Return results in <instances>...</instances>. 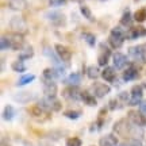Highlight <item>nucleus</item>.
<instances>
[{
	"instance_id": "obj_1",
	"label": "nucleus",
	"mask_w": 146,
	"mask_h": 146,
	"mask_svg": "<svg viewBox=\"0 0 146 146\" xmlns=\"http://www.w3.org/2000/svg\"><path fill=\"white\" fill-rule=\"evenodd\" d=\"M10 29L16 34H26L29 31V27H27L26 21L22 18V16H12L10 21Z\"/></svg>"
},
{
	"instance_id": "obj_2",
	"label": "nucleus",
	"mask_w": 146,
	"mask_h": 146,
	"mask_svg": "<svg viewBox=\"0 0 146 146\" xmlns=\"http://www.w3.org/2000/svg\"><path fill=\"white\" fill-rule=\"evenodd\" d=\"M130 131H131V125L129 119H119L114 125V133L120 137L130 135Z\"/></svg>"
},
{
	"instance_id": "obj_3",
	"label": "nucleus",
	"mask_w": 146,
	"mask_h": 146,
	"mask_svg": "<svg viewBox=\"0 0 146 146\" xmlns=\"http://www.w3.org/2000/svg\"><path fill=\"white\" fill-rule=\"evenodd\" d=\"M38 106H41L43 110H52V111H60L61 110V103L56 98H47L45 96L42 100H39Z\"/></svg>"
},
{
	"instance_id": "obj_4",
	"label": "nucleus",
	"mask_w": 146,
	"mask_h": 146,
	"mask_svg": "<svg viewBox=\"0 0 146 146\" xmlns=\"http://www.w3.org/2000/svg\"><path fill=\"white\" fill-rule=\"evenodd\" d=\"M46 18L49 19V22L52 25H54V26H57V27H64L66 25V18L61 12H54V11L49 12V14H46Z\"/></svg>"
},
{
	"instance_id": "obj_5",
	"label": "nucleus",
	"mask_w": 146,
	"mask_h": 146,
	"mask_svg": "<svg viewBox=\"0 0 146 146\" xmlns=\"http://www.w3.org/2000/svg\"><path fill=\"white\" fill-rule=\"evenodd\" d=\"M129 120H130L133 125H137V126H146V118L145 115L142 114L141 111H135V110H131L129 111Z\"/></svg>"
},
{
	"instance_id": "obj_6",
	"label": "nucleus",
	"mask_w": 146,
	"mask_h": 146,
	"mask_svg": "<svg viewBox=\"0 0 146 146\" xmlns=\"http://www.w3.org/2000/svg\"><path fill=\"white\" fill-rule=\"evenodd\" d=\"M81 91L77 88V87H68L62 91V96L68 100H73V102H77V100H81Z\"/></svg>"
},
{
	"instance_id": "obj_7",
	"label": "nucleus",
	"mask_w": 146,
	"mask_h": 146,
	"mask_svg": "<svg viewBox=\"0 0 146 146\" xmlns=\"http://www.w3.org/2000/svg\"><path fill=\"white\" fill-rule=\"evenodd\" d=\"M54 49H56L57 56L62 60L64 62H69V61L72 60V52H70V49H69V47H66L65 45L57 43V45L54 46Z\"/></svg>"
},
{
	"instance_id": "obj_8",
	"label": "nucleus",
	"mask_w": 146,
	"mask_h": 146,
	"mask_svg": "<svg viewBox=\"0 0 146 146\" xmlns=\"http://www.w3.org/2000/svg\"><path fill=\"white\" fill-rule=\"evenodd\" d=\"M142 95H143V91H142L141 85H134L131 88V96H130V106H137L142 103Z\"/></svg>"
},
{
	"instance_id": "obj_9",
	"label": "nucleus",
	"mask_w": 146,
	"mask_h": 146,
	"mask_svg": "<svg viewBox=\"0 0 146 146\" xmlns=\"http://www.w3.org/2000/svg\"><path fill=\"white\" fill-rule=\"evenodd\" d=\"M99 49H100V52H99V56H98V62H99L100 66H104L108 62V58L111 56V50L106 46L104 43H100Z\"/></svg>"
},
{
	"instance_id": "obj_10",
	"label": "nucleus",
	"mask_w": 146,
	"mask_h": 146,
	"mask_svg": "<svg viewBox=\"0 0 146 146\" xmlns=\"http://www.w3.org/2000/svg\"><path fill=\"white\" fill-rule=\"evenodd\" d=\"M92 91H94L96 98H104L106 95L110 94L111 88H110V85H107L104 83H95L92 85Z\"/></svg>"
},
{
	"instance_id": "obj_11",
	"label": "nucleus",
	"mask_w": 146,
	"mask_h": 146,
	"mask_svg": "<svg viewBox=\"0 0 146 146\" xmlns=\"http://www.w3.org/2000/svg\"><path fill=\"white\" fill-rule=\"evenodd\" d=\"M129 54H130L134 60H137V61H146L145 60V50H143V45L131 46L130 49H129Z\"/></svg>"
},
{
	"instance_id": "obj_12",
	"label": "nucleus",
	"mask_w": 146,
	"mask_h": 146,
	"mask_svg": "<svg viewBox=\"0 0 146 146\" xmlns=\"http://www.w3.org/2000/svg\"><path fill=\"white\" fill-rule=\"evenodd\" d=\"M10 41H11V49H12V50H15V52L21 50L22 47H23V43H25L23 35H22V34H16V33L11 35Z\"/></svg>"
},
{
	"instance_id": "obj_13",
	"label": "nucleus",
	"mask_w": 146,
	"mask_h": 146,
	"mask_svg": "<svg viewBox=\"0 0 146 146\" xmlns=\"http://www.w3.org/2000/svg\"><path fill=\"white\" fill-rule=\"evenodd\" d=\"M57 84H54L53 81H45L43 84V94L47 98H56V95H57Z\"/></svg>"
},
{
	"instance_id": "obj_14",
	"label": "nucleus",
	"mask_w": 146,
	"mask_h": 146,
	"mask_svg": "<svg viewBox=\"0 0 146 146\" xmlns=\"http://www.w3.org/2000/svg\"><path fill=\"white\" fill-rule=\"evenodd\" d=\"M8 1V7L14 11H25L27 8V0H7Z\"/></svg>"
},
{
	"instance_id": "obj_15",
	"label": "nucleus",
	"mask_w": 146,
	"mask_h": 146,
	"mask_svg": "<svg viewBox=\"0 0 146 146\" xmlns=\"http://www.w3.org/2000/svg\"><path fill=\"white\" fill-rule=\"evenodd\" d=\"M127 38L130 39H135V38H141V36H145L146 35V29L142 26H138V27H133L130 30H127Z\"/></svg>"
},
{
	"instance_id": "obj_16",
	"label": "nucleus",
	"mask_w": 146,
	"mask_h": 146,
	"mask_svg": "<svg viewBox=\"0 0 146 146\" xmlns=\"http://www.w3.org/2000/svg\"><path fill=\"white\" fill-rule=\"evenodd\" d=\"M43 54L47 56L49 58H52V61H53V64H54V66H56V68H62V66H61V62H60V60H61V58L57 56V53L54 54V52H53L49 46L43 47Z\"/></svg>"
},
{
	"instance_id": "obj_17",
	"label": "nucleus",
	"mask_w": 146,
	"mask_h": 146,
	"mask_svg": "<svg viewBox=\"0 0 146 146\" xmlns=\"http://www.w3.org/2000/svg\"><path fill=\"white\" fill-rule=\"evenodd\" d=\"M33 99H34V95L31 92H18V94L14 95V100H16L18 103H22V104L29 103Z\"/></svg>"
},
{
	"instance_id": "obj_18",
	"label": "nucleus",
	"mask_w": 146,
	"mask_h": 146,
	"mask_svg": "<svg viewBox=\"0 0 146 146\" xmlns=\"http://www.w3.org/2000/svg\"><path fill=\"white\" fill-rule=\"evenodd\" d=\"M118 145V139L114 134H107V135L102 137L99 141V146H116Z\"/></svg>"
},
{
	"instance_id": "obj_19",
	"label": "nucleus",
	"mask_w": 146,
	"mask_h": 146,
	"mask_svg": "<svg viewBox=\"0 0 146 146\" xmlns=\"http://www.w3.org/2000/svg\"><path fill=\"white\" fill-rule=\"evenodd\" d=\"M112 61H114V66L116 69H122L127 64V58H126L125 54L122 53H115L114 57H112Z\"/></svg>"
},
{
	"instance_id": "obj_20",
	"label": "nucleus",
	"mask_w": 146,
	"mask_h": 146,
	"mask_svg": "<svg viewBox=\"0 0 146 146\" xmlns=\"http://www.w3.org/2000/svg\"><path fill=\"white\" fill-rule=\"evenodd\" d=\"M138 76H139V73H138V69H137L135 66H129V68L123 72V80H125V81L135 80Z\"/></svg>"
},
{
	"instance_id": "obj_21",
	"label": "nucleus",
	"mask_w": 146,
	"mask_h": 146,
	"mask_svg": "<svg viewBox=\"0 0 146 146\" xmlns=\"http://www.w3.org/2000/svg\"><path fill=\"white\" fill-rule=\"evenodd\" d=\"M102 77L104 78L106 81H108V83H112L115 78H116V73H115V69L111 68V66H107V68H104V70L102 72Z\"/></svg>"
},
{
	"instance_id": "obj_22",
	"label": "nucleus",
	"mask_w": 146,
	"mask_h": 146,
	"mask_svg": "<svg viewBox=\"0 0 146 146\" xmlns=\"http://www.w3.org/2000/svg\"><path fill=\"white\" fill-rule=\"evenodd\" d=\"M133 21H134V15H131V12L127 10L125 14L122 15V18H120V25L123 27H131Z\"/></svg>"
},
{
	"instance_id": "obj_23",
	"label": "nucleus",
	"mask_w": 146,
	"mask_h": 146,
	"mask_svg": "<svg viewBox=\"0 0 146 146\" xmlns=\"http://www.w3.org/2000/svg\"><path fill=\"white\" fill-rule=\"evenodd\" d=\"M80 81H81V76L78 73H70L68 78L65 80V84H68L69 87H77Z\"/></svg>"
},
{
	"instance_id": "obj_24",
	"label": "nucleus",
	"mask_w": 146,
	"mask_h": 146,
	"mask_svg": "<svg viewBox=\"0 0 146 146\" xmlns=\"http://www.w3.org/2000/svg\"><path fill=\"white\" fill-rule=\"evenodd\" d=\"M45 111L46 110H43L41 107V106H33V107H30L29 108V114L31 115V116H34V118H36V119H39L41 116H43V115H46L45 114Z\"/></svg>"
},
{
	"instance_id": "obj_25",
	"label": "nucleus",
	"mask_w": 146,
	"mask_h": 146,
	"mask_svg": "<svg viewBox=\"0 0 146 146\" xmlns=\"http://www.w3.org/2000/svg\"><path fill=\"white\" fill-rule=\"evenodd\" d=\"M34 56V49L33 46H25L23 47V50L19 53V60L21 61H25V60H29V58H31Z\"/></svg>"
},
{
	"instance_id": "obj_26",
	"label": "nucleus",
	"mask_w": 146,
	"mask_h": 146,
	"mask_svg": "<svg viewBox=\"0 0 146 146\" xmlns=\"http://www.w3.org/2000/svg\"><path fill=\"white\" fill-rule=\"evenodd\" d=\"M81 100H83L87 106H91V107L96 106V99L94 98V95L89 94L88 91H83V94H81Z\"/></svg>"
},
{
	"instance_id": "obj_27",
	"label": "nucleus",
	"mask_w": 146,
	"mask_h": 146,
	"mask_svg": "<svg viewBox=\"0 0 146 146\" xmlns=\"http://www.w3.org/2000/svg\"><path fill=\"white\" fill-rule=\"evenodd\" d=\"M123 41H125V38L112 35V34H110V36H108V43L114 47V49H119V47L123 45Z\"/></svg>"
},
{
	"instance_id": "obj_28",
	"label": "nucleus",
	"mask_w": 146,
	"mask_h": 146,
	"mask_svg": "<svg viewBox=\"0 0 146 146\" xmlns=\"http://www.w3.org/2000/svg\"><path fill=\"white\" fill-rule=\"evenodd\" d=\"M14 116H15V110H14V107L10 104H7L4 107V111H3V118H4V120L10 122V120L14 119Z\"/></svg>"
},
{
	"instance_id": "obj_29",
	"label": "nucleus",
	"mask_w": 146,
	"mask_h": 146,
	"mask_svg": "<svg viewBox=\"0 0 146 146\" xmlns=\"http://www.w3.org/2000/svg\"><path fill=\"white\" fill-rule=\"evenodd\" d=\"M87 76H88L89 78L95 80V78H98L99 76H102V72L99 70V68H98V66L91 65V66H88V69H87Z\"/></svg>"
},
{
	"instance_id": "obj_30",
	"label": "nucleus",
	"mask_w": 146,
	"mask_h": 146,
	"mask_svg": "<svg viewBox=\"0 0 146 146\" xmlns=\"http://www.w3.org/2000/svg\"><path fill=\"white\" fill-rule=\"evenodd\" d=\"M81 36H83V39L88 43L89 46H95V45H96V36H95L92 33L84 31L83 34H81Z\"/></svg>"
},
{
	"instance_id": "obj_31",
	"label": "nucleus",
	"mask_w": 146,
	"mask_h": 146,
	"mask_svg": "<svg viewBox=\"0 0 146 146\" xmlns=\"http://www.w3.org/2000/svg\"><path fill=\"white\" fill-rule=\"evenodd\" d=\"M134 21H137L138 23L146 21V8H139L134 12Z\"/></svg>"
},
{
	"instance_id": "obj_32",
	"label": "nucleus",
	"mask_w": 146,
	"mask_h": 146,
	"mask_svg": "<svg viewBox=\"0 0 146 146\" xmlns=\"http://www.w3.org/2000/svg\"><path fill=\"white\" fill-rule=\"evenodd\" d=\"M11 69L14 70V72H18V73H23L26 72V65L22 62V61H15V62L11 64Z\"/></svg>"
},
{
	"instance_id": "obj_33",
	"label": "nucleus",
	"mask_w": 146,
	"mask_h": 146,
	"mask_svg": "<svg viewBox=\"0 0 146 146\" xmlns=\"http://www.w3.org/2000/svg\"><path fill=\"white\" fill-rule=\"evenodd\" d=\"M35 80V76L34 74H25V76H22L19 78V81H18V85H26V84L31 83Z\"/></svg>"
},
{
	"instance_id": "obj_34",
	"label": "nucleus",
	"mask_w": 146,
	"mask_h": 146,
	"mask_svg": "<svg viewBox=\"0 0 146 146\" xmlns=\"http://www.w3.org/2000/svg\"><path fill=\"white\" fill-rule=\"evenodd\" d=\"M80 12H81V15H83L84 18H87L88 21H92V14H91V10H89V7H87V5L81 4V5H80Z\"/></svg>"
},
{
	"instance_id": "obj_35",
	"label": "nucleus",
	"mask_w": 146,
	"mask_h": 146,
	"mask_svg": "<svg viewBox=\"0 0 146 146\" xmlns=\"http://www.w3.org/2000/svg\"><path fill=\"white\" fill-rule=\"evenodd\" d=\"M11 47V41L10 38H7V36H1V41H0V49L4 52L7 49H10Z\"/></svg>"
},
{
	"instance_id": "obj_36",
	"label": "nucleus",
	"mask_w": 146,
	"mask_h": 146,
	"mask_svg": "<svg viewBox=\"0 0 146 146\" xmlns=\"http://www.w3.org/2000/svg\"><path fill=\"white\" fill-rule=\"evenodd\" d=\"M66 146H81V139L77 137H72L66 141Z\"/></svg>"
},
{
	"instance_id": "obj_37",
	"label": "nucleus",
	"mask_w": 146,
	"mask_h": 146,
	"mask_svg": "<svg viewBox=\"0 0 146 146\" xmlns=\"http://www.w3.org/2000/svg\"><path fill=\"white\" fill-rule=\"evenodd\" d=\"M64 115H65L66 118H69V119H77L78 116L81 115V112H80V111H65Z\"/></svg>"
},
{
	"instance_id": "obj_38",
	"label": "nucleus",
	"mask_w": 146,
	"mask_h": 146,
	"mask_svg": "<svg viewBox=\"0 0 146 146\" xmlns=\"http://www.w3.org/2000/svg\"><path fill=\"white\" fill-rule=\"evenodd\" d=\"M65 133H60V131H57V130H53L50 134H49V137H50V139H54V141H57V139H60L61 137L64 135Z\"/></svg>"
},
{
	"instance_id": "obj_39",
	"label": "nucleus",
	"mask_w": 146,
	"mask_h": 146,
	"mask_svg": "<svg viewBox=\"0 0 146 146\" xmlns=\"http://www.w3.org/2000/svg\"><path fill=\"white\" fill-rule=\"evenodd\" d=\"M65 3H66V0H49V5H52V7H60Z\"/></svg>"
},
{
	"instance_id": "obj_40",
	"label": "nucleus",
	"mask_w": 146,
	"mask_h": 146,
	"mask_svg": "<svg viewBox=\"0 0 146 146\" xmlns=\"http://www.w3.org/2000/svg\"><path fill=\"white\" fill-rule=\"evenodd\" d=\"M118 100H120L123 104H125V103H127V102H130V100H129V94H127V92H122V94H119Z\"/></svg>"
},
{
	"instance_id": "obj_41",
	"label": "nucleus",
	"mask_w": 146,
	"mask_h": 146,
	"mask_svg": "<svg viewBox=\"0 0 146 146\" xmlns=\"http://www.w3.org/2000/svg\"><path fill=\"white\" fill-rule=\"evenodd\" d=\"M110 108H111V110H115V108H118V99H115V100H111V102H110Z\"/></svg>"
},
{
	"instance_id": "obj_42",
	"label": "nucleus",
	"mask_w": 146,
	"mask_h": 146,
	"mask_svg": "<svg viewBox=\"0 0 146 146\" xmlns=\"http://www.w3.org/2000/svg\"><path fill=\"white\" fill-rule=\"evenodd\" d=\"M129 146H142L139 139H131V142L129 143Z\"/></svg>"
},
{
	"instance_id": "obj_43",
	"label": "nucleus",
	"mask_w": 146,
	"mask_h": 146,
	"mask_svg": "<svg viewBox=\"0 0 146 146\" xmlns=\"http://www.w3.org/2000/svg\"><path fill=\"white\" fill-rule=\"evenodd\" d=\"M139 111L143 115H146V102H142L141 104H139Z\"/></svg>"
},
{
	"instance_id": "obj_44",
	"label": "nucleus",
	"mask_w": 146,
	"mask_h": 146,
	"mask_svg": "<svg viewBox=\"0 0 146 146\" xmlns=\"http://www.w3.org/2000/svg\"><path fill=\"white\" fill-rule=\"evenodd\" d=\"M41 146H53V145H50V143H41Z\"/></svg>"
},
{
	"instance_id": "obj_45",
	"label": "nucleus",
	"mask_w": 146,
	"mask_h": 146,
	"mask_svg": "<svg viewBox=\"0 0 146 146\" xmlns=\"http://www.w3.org/2000/svg\"><path fill=\"white\" fill-rule=\"evenodd\" d=\"M143 50H145V60H146V45H143Z\"/></svg>"
},
{
	"instance_id": "obj_46",
	"label": "nucleus",
	"mask_w": 146,
	"mask_h": 146,
	"mask_svg": "<svg viewBox=\"0 0 146 146\" xmlns=\"http://www.w3.org/2000/svg\"><path fill=\"white\" fill-rule=\"evenodd\" d=\"M73 1H77V3H83L84 0H73Z\"/></svg>"
},
{
	"instance_id": "obj_47",
	"label": "nucleus",
	"mask_w": 146,
	"mask_h": 146,
	"mask_svg": "<svg viewBox=\"0 0 146 146\" xmlns=\"http://www.w3.org/2000/svg\"><path fill=\"white\" fill-rule=\"evenodd\" d=\"M3 146H11V145H5V143H3Z\"/></svg>"
},
{
	"instance_id": "obj_48",
	"label": "nucleus",
	"mask_w": 146,
	"mask_h": 146,
	"mask_svg": "<svg viewBox=\"0 0 146 146\" xmlns=\"http://www.w3.org/2000/svg\"><path fill=\"white\" fill-rule=\"evenodd\" d=\"M100 1H106V0H100Z\"/></svg>"
},
{
	"instance_id": "obj_49",
	"label": "nucleus",
	"mask_w": 146,
	"mask_h": 146,
	"mask_svg": "<svg viewBox=\"0 0 146 146\" xmlns=\"http://www.w3.org/2000/svg\"><path fill=\"white\" fill-rule=\"evenodd\" d=\"M134 1H138V0H134Z\"/></svg>"
}]
</instances>
